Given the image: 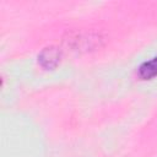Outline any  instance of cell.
Masks as SVG:
<instances>
[{
    "mask_svg": "<svg viewBox=\"0 0 157 157\" xmlns=\"http://www.w3.org/2000/svg\"><path fill=\"white\" fill-rule=\"evenodd\" d=\"M139 72H140V76L145 80L155 77L157 75V58H153L152 60L144 63L141 65Z\"/></svg>",
    "mask_w": 157,
    "mask_h": 157,
    "instance_id": "6da1fadb",
    "label": "cell"
},
{
    "mask_svg": "<svg viewBox=\"0 0 157 157\" xmlns=\"http://www.w3.org/2000/svg\"><path fill=\"white\" fill-rule=\"evenodd\" d=\"M58 59H59V54L55 49H45L42 55H40V61H43V65L44 66H53L52 61L54 60L55 63H58Z\"/></svg>",
    "mask_w": 157,
    "mask_h": 157,
    "instance_id": "7a4b0ae2",
    "label": "cell"
}]
</instances>
